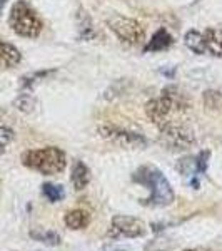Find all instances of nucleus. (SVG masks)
Masks as SVG:
<instances>
[{"mask_svg":"<svg viewBox=\"0 0 222 251\" xmlns=\"http://www.w3.org/2000/svg\"><path fill=\"white\" fill-rule=\"evenodd\" d=\"M132 179L142 186H147L149 191H151L147 200L142 201L145 206L165 208V206L174 203V189H172L171 183H169L167 177L164 176L160 169L154 168V166H142V168H139L134 173Z\"/></svg>","mask_w":222,"mask_h":251,"instance_id":"nucleus-1","label":"nucleus"},{"mask_svg":"<svg viewBox=\"0 0 222 251\" xmlns=\"http://www.w3.org/2000/svg\"><path fill=\"white\" fill-rule=\"evenodd\" d=\"M189 109V102L184 94H180L176 87H167L162 91L160 97L152 99L145 104V114L149 119L154 123L157 127H164V126L174 123L172 116L182 114Z\"/></svg>","mask_w":222,"mask_h":251,"instance_id":"nucleus-2","label":"nucleus"},{"mask_svg":"<svg viewBox=\"0 0 222 251\" xmlns=\"http://www.w3.org/2000/svg\"><path fill=\"white\" fill-rule=\"evenodd\" d=\"M22 164L44 176H54L66 169L67 157L62 149L48 146L42 149H29L22 154Z\"/></svg>","mask_w":222,"mask_h":251,"instance_id":"nucleus-3","label":"nucleus"},{"mask_svg":"<svg viewBox=\"0 0 222 251\" xmlns=\"http://www.w3.org/2000/svg\"><path fill=\"white\" fill-rule=\"evenodd\" d=\"M9 27L19 37L35 39L44 29V22L39 17L37 10L27 0H17L12 5L9 14Z\"/></svg>","mask_w":222,"mask_h":251,"instance_id":"nucleus-4","label":"nucleus"},{"mask_svg":"<svg viewBox=\"0 0 222 251\" xmlns=\"http://www.w3.org/2000/svg\"><path fill=\"white\" fill-rule=\"evenodd\" d=\"M106 24L117 37L122 40L124 44H129V46H137V44H140L145 39V32L142 25L135 19L115 14L112 17H109Z\"/></svg>","mask_w":222,"mask_h":251,"instance_id":"nucleus-5","label":"nucleus"},{"mask_svg":"<svg viewBox=\"0 0 222 251\" xmlns=\"http://www.w3.org/2000/svg\"><path fill=\"white\" fill-rule=\"evenodd\" d=\"M160 141L167 149L184 151L196 144V136L189 127L179 123H171L160 127Z\"/></svg>","mask_w":222,"mask_h":251,"instance_id":"nucleus-6","label":"nucleus"},{"mask_svg":"<svg viewBox=\"0 0 222 251\" xmlns=\"http://www.w3.org/2000/svg\"><path fill=\"white\" fill-rule=\"evenodd\" d=\"M99 134L104 139H109L112 143L124 149H134V148H145L147 146V139L144 136L137 134V132L124 131L120 127H114V126H102L99 127Z\"/></svg>","mask_w":222,"mask_h":251,"instance_id":"nucleus-7","label":"nucleus"},{"mask_svg":"<svg viewBox=\"0 0 222 251\" xmlns=\"http://www.w3.org/2000/svg\"><path fill=\"white\" fill-rule=\"evenodd\" d=\"M145 226L140 220L134 216H114L112 218L109 236L112 238H139L144 236Z\"/></svg>","mask_w":222,"mask_h":251,"instance_id":"nucleus-8","label":"nucleus"},{"mask_svg":"<svg viewBox=\"0 0 222 251\" xmlns=\"http://www.w3.org/2000/svg\"><path fill=\"white\" fill-rule=\"evenodd\" d=\"M22 60V54L14 44L0 39V71H9L17 67Z\"/></svg>","mask_w":222,"mask_h":251,"instance_id":"nucleus-9","label":"nucleus"},{"mask_svg":"<svg viewBox=\"0 0 222 251\" xmlns=\"http://www.w3.org/2000/svg\"><path fill=\"white\" fill-rule=\"evenodd\" d=\"M204 54L209 52L214 57H222V30L211 27L202 32Z\"/></svg>","mask_w":222,"mask_h":251,"instance_id":"nucleus-10","label":"nucleus"},{"mask_svg":"<svg viewBox=\"0 0 222 251\" xmlns=\"http://www.w3.org/2000/svg\"><path fill=\"white\" fill-rule=\"evenodd\" d=\"M172 42H174V40H172V35L169 34L164 27H160V29L152 35V39L149 40V44L145 46L144 50L145 52H160V50H165V49L171 47Z\"/></svg>","mask_w":222,"mask_h":251,"instance_id":"nucleus-11","label":"nucleus"},{"mask_svg":"<svg viewBox=\"0 0 222 251\" xmlns=\"http://www.w3.org/2000/svg\"><path fill=\"white\" fill-rule=\"evenodd\" d=\"M70 179L77 191H82V189L87 188L89 179H90V171H89V168L82 163V161H75L74 168H72Z\"/></svg>","mask_w":222,"mask_h":251,"instance_id":"nucleus-12","label":"nucleus"},{"mask_svg":"<svg viewBox=\"0 0 222 251\" xmlns=\"http://www.w3.org/2000/svg\"><path fill=\"white\" fill-rule=\"evenodd\" d=\"M64 221L68 229H84L90 223V214L84 209H72L66 214Z\"/></svg>","mask_w":222,"mask_h":251,"instance_id":"nucleus-13","label":"nucleus"},{"mask_svg":"<svg viewBox=\"0 0 222 251\" xmlns=\"http://www.w3.org/2000/svg\"><path fill=\"white\" fill-rule=\"evenodd\" d=\"M184 42L185 46L191 49L196 54H204V44H202V32L199 30H189L187 34L184 35Z\"/></svg>","mask_w":222,"mask_h":251,"instance_id":"nucleus-14","label":"nucleus"},{"mask_svg":"<svg viewBox=\"0 0 222 251\" xmlns=\"http://www.w3.org/2000/svg\"><path fill=\"white\" fill-rule=\"evenodd\" d=\"M42 194L50 203H57V201H60L66 196V191H64V188L60 184L45 183V184H42Z\"/></svg>","mask_w":222,"mask_h":251,"instance_id":"nucleus-15","label":"nucleus"},{"mask_svg":"<svg viewBox=\"0 0 222 251\" xmlns=\"http://www.w3.org/2000/svg\"><path fill=\"white\" fill-rule=\"evenodd\" d=\"M30 238L44 243V245H50V246L60 245V236L54 231H30Z\"/></svg>","mask_w":222,"mask_h":251,"instance_id":"nucleus-16","label":"nucleus"},{"mask_svg":"<svg viewBox=\"0 0 222 251\" xmlns=\"http://www.w3.org/2000/svg\"><path fill=\"white\" fill-rule=\"evenodd\" d=\"M14 106L17 107L19 111L29 114V112L34 111V107H35V99L30 94H20L17 99H15Z\"/></svg>","mask_w":222,"mask_h":251,"instance_id":"nucleus-17","label":"nucleus"},{"mask_svg":"<svg viewBox=\"0 0 222 251\" xmlns=\"http://www.w3.org/2000/svg\"><path fill=\"white\" fill-rule=\"evenodd\" d=\"M14 129L7 127V126H0V156L5 152L7 146H9L12 141H14Z\"/></svg>","mask_w":222,"mask_h":251,"instance_id":"nucleus-18","label":"nucleus"},{"mask_svg":"<svg viewBox=\"0 0 222 251\" xmlns=\"http://www.w3.org/2000/svg\"><path fill=\"white\" fill-rule=\"evenodd\" d=\"M48 74H50L48 71H39V72H35V74H29V75H25V77L20 79V80H22V82H20V86H22V89H30L35 82H39L40 79L47 77Z\"/></svg>","mask_w":222,"mask_h":251,"instance_id":"nucleus-19","label":"nucleus"},{"mask_svg":"<svg viewBox=\"0 0 222 251\" xmlns=\"http://www.w3.org/2000/svg\"><path fill=\"white\" fill-rule=\"evenodd\" d=\"M209 157H211V152L209 151H200L199 154L196 156V164H197V168H199L200 174H204L205 171H207Z\"/></svg>","mask_w":222,"mask_h":251,"instance_id":"nucleus-20","label":"nucleus"},{"mask_svg":"<svg viewBox=\"0 0 222 251\" xmlns=\"http://www.w3.org/2000/svg\"><path fill=\"white\" fill-rule=\"evenodd\" d=\"M104 251H134V250H129L126 246H119V245H106L104 246Z\"/></svg>","mask_w":222,"mask_h":251,"instance_id":"nucleus-21","label":"nucleus"},{"mask_svg":"<svg viewBox=\"0 0 222 251\" xmlns=\"http://www.w3.org/2000/svg\"><path fill=\"white\" fill-rule=\"evenodd\" d=\"M5 2H7V0H0V14H2L3 7H5Z\"/></svg>","mask_w":222,"mask_h":251,"instance_id":"nucleus-22","label":"nucleus"},{"mask_svg":"<svg viewBox=\"0 0 222 251\" xmlns=\"http://www.w3.org/2000/svg\"><path fill=\"white\" fill-rule=\"evenodd\" d=\"M185 251H204V250H185Z\"/></svg>","mask_w":222,"mask_h":251,"instance_id":"nucleus-23","label":"nucleus"}]
</instances>
